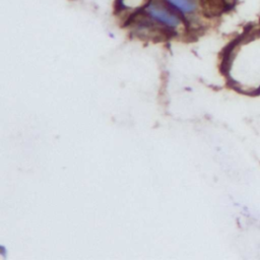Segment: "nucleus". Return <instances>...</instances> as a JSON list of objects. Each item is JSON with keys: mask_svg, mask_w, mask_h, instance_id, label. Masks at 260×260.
I'll use <instances>...</instances> for the list:
<instances>
[{"mask_svg": "<svg viewBox=\"0 0 260 260\" xmlns=\"http://www.w3.org/2000/svg\"><path fill=\"white\" fill-rule=\"evenodd\" d=\"M223 69L234 88L246 94L260 93V23L231 45Z\"/></svg>", "mask_w": 260, "mask_h": 260, "instance_id": "nucleus-1", "label": "nucleus"}, {"mask_svg": "<svg viewBox=\"0 0 260 260\" xmlns=\"http://www.w3.org/2000/svg\"><path fill=\"white\" fill-rule=\"evenodd\" d=\"M141 11L170 32H176L186 23L184 17L166 0H151Z\"/></svg>", "mask_w": 260, "mask_h": 260, "instance_id": "nucleus-2", "label": "nucleus"}, {"mask_svg": "<svg viewBox=\"0 0 260 260\" xmlns=\"http://www.w3.org/2000/svg\"><path fill=\"white\" fill-rule=\"evenodd\" d=\"M184 18L195 17L202 8L201 0H166Z\"/></svg>", "mask_w": 260, "mask_h": 260, "instance_id": "nucleus-3", "label": "nucleus"}, {"mask_svg": "<svg viewBox=\"0 0 260 260\" xmlns=\"http://www.w3.org/2000/svg\"><path fill=\"white\" fill-rule=\"evenodd\" d=\"M151 0H119L121 9L127 11H141Z\"/></svg>", "mask_w": 260, "mask_h": 260, "instance_id": "nucleus-4", "label": "nucleus"}]
</instances>
